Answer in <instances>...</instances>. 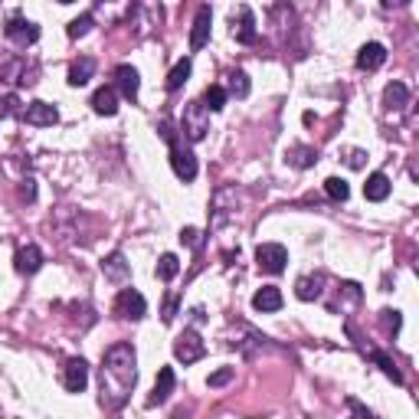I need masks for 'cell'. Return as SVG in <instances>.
<instances>
[{
  "mask_svg": "<svg viewBox=\"0 0 419 419\" xmlns=\"http://www.w3.org/2000/svg\"><path fill=\"white\" fill-rule=\"evenodd\" d=\"M406 98H410V92H406V86H403V82H390V86H387V92H383V102H387V108H390V112L403 108V105H406Z\"/></svg>",
  "mask_w": 419,
  "mask_h": 419,
  "instance_id": "603a6c76",
  "label": "cell"
},
{
  "mask_svg": "<svg viewBox=\"0 0 419 419\" xmlns=\"http://www.w3.org/2000/svg\"><path fill=\"white\" fill-rule=\"evenodd\" d=\"M181 272V259L174 256V252H164L161 259H157V278H164V282H171L174 276Z\"/></svg>",
  "mask_w": 419,
  "mask_h": 419,
  "instance_id": "cb8c5ba5",
  "label": "cell"
},
{
  "mask_svg": "<svg viewBox=\"0 0 419 419\" xmlns=\"http://www.w3.org/2000/svg\"><path fill=\"white\" fill-rule=\"evenodd\" d=\"M256 262L262 272L269 276H278V272H285V262H288V252L285 246H278V243H262L256 249Z\"/></svg>",
  "mask_w": 419,
  "mask_h": 419,
  "instance_id": "3957f363",
  "label": "cell"
},
{
  "mask_svg": "<svg viewBox=\"0 0 419 419\" xmlns=\"http://www.w3.org/2000/svg\"><path fill=\"white\" fill-rule=\"evenodd\" d=\"M63 387H66L69 393H82L89 387V363L82 361V357L66 361V367H63Z\"/></svg>",
  "mask_w": 419,
  "mask_h": 419,
  "instance_id": "8992f818",
  "label": "cell"
},
{
  "mask_svg": "<svg viewBox=\"0 0 419 419\" xmlns=\"http://www.w3.org/2000/svg\"><path fill=\"white\" fill-rule=\"evenodd\" d=\"M314 161H318V154H314V148H308V144H298V148H292V151H288V164H292V167H298V171L311 167Z\"/></svg>",
  "mask_w": 419,
  "mask_h": 419,
  "instance_id": "7402d4cb",
  "label": "cell"
},
{
  "mask_svg": "<svg viewBox=\"0 0 419 419\" xmlns=\"http://www.w3.org/2000/svg\"><path fill=\"white\" fill-rule=\"evenodd\" d=\"M174 370L171 367H161L157 370V383H154V393L148 397V406H161V403H167V397L174 393Z\"/></svg>",
  "mask_w": 419,
  "mask_h": 419,
  "instance_id": "7c38bea8",
  "label": "cell"
},
{
  "mask_svg": "<svg viewBox=\"0 0 419 419\" xmlns=\"http://www.w3.org/2000/svg\"><path fill=\"white\" fill-rule=\"evenodd\" d=\"M183 131L191 141H203L210 131V118H207V108L200 102H191L183 108Z\"/></svg>",
  "mask_w": 419,
  "mask_h": 419,
  "instance_id": "5b68a950",
  "label": "cell"
},
{
  "mask_svg": "<svg viewBox=\"0 0 419 419\" xmlns=\"http://www.w3.org/2000/svg\"><path fill=\"white\" fill-rule=\"evenodd\" d=\"M181 243H183V246H191V249H197V246H200V229H193V226L181 229Z\"/></svg>",
  "mask_w": 419,
  "mask_h": 419,
  "instance_id": "1f68e13d",
  "label": "cell"
},
{
  "mask_svg": "<svg viewBox=\"0 0 419 419\" xmlns=\"http://www.w3.org/2000/svg\"><path fill=\"white\" fill-rule=\"evenodd\" d=\"M363 197L373 203L387 200V197H390V177H387V174H370L367 183H363Z\"/></svg>",
  "mask_w": 419,
  "mask_h": 419,
  "instance_id": "2e32d148",
  "label": "cell"
},
{
  "mask_svg": "<svg viewBox=\"0 0 419 419\" xmlns=\"http://www.w3.org/2000/svg\"><path fill=\"white\" fill-rule=\"evenodd\" d=\"M383 63H387V49H383L380 43H363L361 53H357V66L373 72V69H380Z\"/></svg>",
  "mask_w": 419,
  "mask_h": 419,
  "instance_id": "4fadbf2b",
  "label": "cell"
},
{
  "mask_svg": "<svg viewBox=\"0 0 419 419\" xmlns=\"http://www.w3.org/2000/svg\"><path fill=\"white\" fill-rule=\"evenodd\" d=\"M363 157H367L363 151H351L347 154V164H351V167H363Z\"/></svg>",
  "mask_w": 419,
  "mask_h": 419,
  "instance_id": "836d02e7",
  "label": "cell"
},
{
  "mask_svg": "<svg viewBox=\"0 0 419 419\" xmlns=\"http://www.w3.org/2000/svg\"><path fill=\"white\" fill-rule=\"evenodd\" d=\"M59 4H72V0H59Z\"/></svg>",
  "mask_w": 419,
  "mask_h": 419,
  "instance_id": "74e56055",
  "label": "cell"
},
{
  "mask_svg": "<svg viewBox=\"0 0 419 419\" xmlns=\"http://www.w3.org/2000/svg\"><path fill=\"white\" fill-rule=\"evenodd\" d=\"M229 92H233L236 98L249 96V76L246 72H233V76H229Z\"/></svg>",
  "mask_w": 419,
  "mask_h": 419,
  "instance_id": "f546056e",
  "label": "cell"
},
{
  "mask_svg": "<svg viewBox=\"0 0 419 419\" xmlns=\"http://www.w3.org/2000/svg\"><path fill=\"white\" fill-rule=\"evenodd\" d=\"M252 308H256V311H278V308H282V292H278L276 285L259 288L256 295H252Z\"/></svg>",
  "mask_w": 419,
  "mask_h": 419,
  "instance_id": "ac0fdd59",
  "label": "cell"
},
{
  "mask_svg": "<svg viewBox=\"0 0 419 419\" xmlns=\"http://www.w3.org/2000/svg\"><path fill=\"white\" fill-rule=\"evenodd\" d=\"M400 324H403V318H400V311H393V308H387V311H380V328L387 334H397L400 331Z\"/></svg>",
  "mask_w": 419,
  "mask_h": 419,
  "instance_id": "4dcf8cb0",
  "label": "cell"
},
{
  "mask_svg": "<svg viewBox=\"0 0 419 419\" xmlns=\"http://www.w3.org/2000/svg\"><path fill=\"white\" fill-rule=\"evenodd\" d=\"M23 197H27V200H33V197H37V187H33V181H23Z\"/></svg>",
  "mask_w": 419,
  "mask_h": 419,
  "instance_id": "e575fe53",
  "label": "cell"
},
{
  "mask_svg": "<svg viewBox=\"0 0 419 419\" xmlns=\"http://www.w3.org/2000/svg\"><path fill=\"white\" fill-rule=\"evenodd\" d=\"M233 380V367H223V370L210 373V387H223V383Z\"/></svg>",
  "mask_w": 419,
  "mask_h": 419,
  "instance_id": "d6a6232c",
  "label": "cell"
},
{
  "mask_svg": "<svg viewBox=\"0 0 419 419\" xmlns=\"http://www.w3.org/2000/svg\"><path fill=\"white\" fill-rule=\"evenodd\" d=\"M134 380H138V370H134V347L131 344H115L102 361V397H98L102 406L118 410V406L128 400Z\"/></svg>",
  "mask_w": 419,
  "mask_h": 419,
  "instance_id": "6da1fadb",
  "label": "cell"
},
{
  "mask_svg": "<svg viewBox=\"0 0 419 419\" xmlns=\"http://www.w3.org/2000/svg\"><path fill=\"white\" fill-rule=\"evenodd\" d=\"M373 361L380 363V370L387 373L393 383H403V373H400V367L393 363V357H387V354H380V351H373Z\"/></svg>",
  "mask_w": 419,
  "mask_h": 419,
  "instance_id": "83f0119b",
  "label": "cell"
},
{
  "mask_svg": "<svg viewBox=\"0 0 419 419\" xmlns=\"http://www.w3.org/2000/svg\"><path fill=\"white\" fill-rule=\"evenodd\" d=\"M92 72H96V59H92V56L76 59V63L69 66V86H72V89H82L89 79H92Z\"/></svg>",
  "mask_w": 419,
  "mask_h": 419,
  "instance_id": "9a60e30c",
  "label": "cell"
},
{
  "mask_svg": "<svg viewBox=\"0 0 419 419\" xmlns=\"http://www.w3.org/2000/svg\"><path fill=\"white\" fill-rule=\"evenodd\" d=\"M351 410H354V413H361V416H370V413L363 410V406H361V403H357V400H351Z\"/></svg>",
  "mask_w": 419,
  "mask_h": 419,
  "instance_id": "8d00e7d4",
  "label": "cell"
},
{
  "mask_svg": "<svg viewBox=\"0 0 419 419\" xmlns=\"http://www.w3.org/2000/svg\"><path fill=\"white\" fill-rule=\"evenodd\" d=\"M92 108H96L98 115H115V112H118V92H115L112 86L96 89V96H92Z\"/></svg>",
  "mask_w": 419,
  "mask_h": 419,
  "instance_id": "d6986e66",
  "label": "cell"
},
{
  "mask_svg": "<svg viewBox=\"0 0 419 419\" xmlns=\"http://www.w3.org/2000/svg\"><path fill=\"white\" fill-rule=\"evenodd\" d=\"M39 266H43V249H39V246H23L17 252V269L23 272V276L39 272Z\"/></svg>",
  "mask_w": 419,
  "mask_h": 419,
  "instance_id": "e0dca14e",
  "label": "cell"
},
{
  "mask_svg": "<svg viewBox=\"0 0 419 419\" xmlns=\"http://www.w3.org/2000/svg\"><path fill=\"white\" fill-rule=\"evenodd\" d=\"M92 23H96V17H92V13H82V17H76L72 23H69V37H72V39L86 37L89 30H92Z\"/></svg>",
  "mask_w": 419,
  "mask_h": 419,
  "instance_id": "f1b7e54d",
  "label": "cell"
},
{
  "mask_svg": "<svg viewBox=\"0 0 419 419\" xmlns=\"http://www.w3.org/2000/svg\"><path fill=\"white\" fill-rule=\"evenodd\" d=\"M324 191H328L331 200H347V197H351V187H347V181H341V177H328V181H324Z\"/></svg>",
  "mask_w": 419,
  "mask_h": 419,
  "instance_id": "4316f807",
  "label": "cell"
},
{
  "mask_svg": "<svg viewBox=\"0 0 419 419\" xmlns=\"http://www.w3.org/2000/svg\"><path fill=\"white\" fill-rule=\"evenodd\" d=\"M233 37H236L239 43H252V39H256V17H252L249 7L239 10V20L233 17Z\"/></svg>",
  "mask_w": 419,
  "mask_h": 419,
  "instance_id": "5bb4252c",
  "label": "cell"
},
{
  "mask_svg": "<svg viewBox=\"0 0 419 419\" xmlns=\"http://www.w3.org/2000/svg\"><path fill=\"white\" fill-rule=\"evenodd\" d=\"M161 134L167 138V144H171V167H174V174H177V177H181L183 183H191L193 177H197V157H193V154L187 151V148H181V144H177L171 122H164V124H161Z\"/></svg>",
  "mask_w": 419,
  "mask_h": 419,
  "instance_id": "7a4b0ae2",
  "label": "cell"
},
{
  "mask_svg": "<svg viewBox=\"0 0 419 419\" xmlns=\"http://www.w3.org/2000/svg\"><path fill=\"white\" fill-rule=\"evenodd\" d=\"M102 272H105V278H112V282H124V278H128V262H124L122 252H112V256L105 259Z\"/></svg>",
  "mask_w": 419,
  "mask_h": 419,
  "instance_id": "ffe728a7",
  "label": "cell"
},
{
  "mask_svg": "<svg viewBox=\"0 0 419 419\" xmlns=\"http://www.w3.org/2000/svg\"><path fill=\"white\" fill-rule=\"evenodd\" d=\"M115 314L131 318V321H141L144 314H148V302H144L141 292H134V288H122L118 298H115Z\"/></svg>",
  "mask_w": 419,
  "mask_h": 419,
  "instance_id": "277c9868",
  "label": "cell"
},
{
  "mask_svg": "<svg viewBox=\"0 0 419 419\" xmlns=\"http://www.w3.org/2000/svg\"><path fill=\"white\" fill-rule=\"evenodd\" d=\"M115 89L122 92L124 98H138V89H141V79H138V69L134 66H118L115 69Z\"/></svg>",
  "mask_w": 419,
  "mask_h": 419,
  "instance_id": "30bf717a",
  "label": "cell"
},
{
  "mask_svg": "<svg viewBox=\"0 0 419 419\" xmlns=\"http://www.w3.org/2000/svg\"><path fill=\"white\" fill-rule=\"evenodd\" d=\"M210 27H213V10L200 7V10H197V20H193V30H191V49H193V53L207 46Z\"/></svg>",
  "mask_w": 419,
  "mask_h": 419,
  "instance_id": "9c48e42d",
  "label": "cell"
},
{
  "mask_svg": "<svg viewBox=\"0 0 419 419\" xmlns=\"http://www.w3.org/2000/svg\"><path fill=\"white\" fill-rule=\"evenodd\" d=\"M295 295L302 302H314V298H321V276H305L295 282Z\"/></svg>",
  "mask_w": 419,
  "mask_h": 419,
  "instance_id": "44dd1931",
  "label": "cell"
},
{
  "mask_svg": "<svg viewBox=\"0 0 419 419\" xmlns=\"http://www.w3.org/2000/svg\"><path fill=\"white\" fill-rule=\"evenodd\" d=\"M23 118H27V124H39L43 128V124H56L59 112H56V105H49V102H30Z\"/></svg>",
  "mask_w": 419,
  "mask_h": 419,
  "instance_id": "8fae6325",
  "label": "cell"
},
{
  "mask_svg": "<svg viewBox=\"0 0 419 419\" xmlns=\"http://www.w3.org/2000/svg\"><path fill=\"white\" fill-rule=\"evenodd\" d=\"M223 105H226V89L223 86H210L207 92H203V108H207V112H219Z\"/></svg>",
  "mask_w": 419,
  "mask_h": 419,
  "instance_id": "484cf974",
  "label": "cell"
},
{
  "mask_svg": "<svg viewBox=\"0 0 419 419\" xmlns=\"http://www.w3.org/2000/svg\"><path fill=\"white\" fill-rule=\"evenodd\" d=\"M203 341H200V334L197 331H183L181 337H177V344H174V357L183 363H197L203 357Z\"/></svg>",
  "mask_w": 419,
  "mask_h": 419,
  "instance_id": "52a82bcc",
  "label": "cell"
},
{
  "mask_svg": "<svg viewBox=\"0 0 419 419\" xmlns=\"http://www.w3.org/2000/svg\"><path fill=\"white\" fill-rule=\"evenodd\" d=\"M4 33H7L13 43H20V46H27V43H37L39 39V27L37 23H30V20H23V17H10Z\"/></svg>",
  "mask_w": 419,
  "mask_h": 419,
  "instance_id": "ba28073f",
  "label": "cell"
},
{
  "mask_svg": "<svg viewBox=\"0 0 419 419\" xmlns=\"http://www.w3.org/2000/svg\"><path fill=\"white\" fill-rule=\"evenodd\" d=\"M410 0H383V7H406Z\"/></svg>",
  "mask_w": 419,
  "mask_h": 419,
  "instance_id": "d590c367",
  "label": "cell"
},
{
  "mask_svg": "<svg viewBox=\"0 0 419 419\" xmlns=\"http://www.w3.org/2000/svg\"><path fill=\"white\" fill-rule=\"evenodd\" d=\"M191 79V59H181L177 66L171 69V76H167V89L171 92H177V89H183V82Z\"/></svg>",
  "mask_w": 419,
  "mask_h": 419,
  "instance_id": "d4e9b609",
  "label": "cell"
}]
</instances>
